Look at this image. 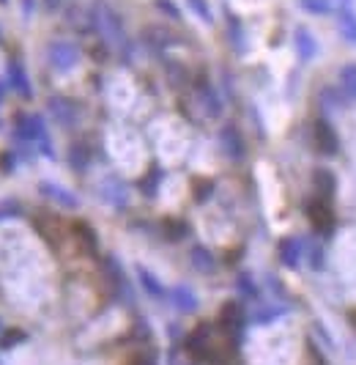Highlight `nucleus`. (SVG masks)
<instances>
[{
	"label": "nucleus",
	"instance_id": "obj_1",
	"mask_svg": "<svg viewBox=\"0 0 356 365\" xmlns=\"http://www.w3.org/2000/svg\"><path fill=\"white\" fill-rule=\"evenodd\" d=\"M93 25L99 28V34H102L112 47H118L121 53L129 55V38H126V34H124V25H121L118 14H115L107 3H96V6H93Z\"/></svg>",
	"mask_w": 356,
	"mask_h": 365
},
{
	"label": "nucleus",
	"instance_id": "obj_2",
	"mask_svg": "<svg viewBox=\"0 0 356 365\" xmlns=\"http://www.w3.org/2000/svg\"><path fill=\"white\" fill-rule=\"evenodd\" d=\"M47 55H50L53 69H58V72H66L71 66H77V61H80V50L71 41H53L47 47Z\"/></svg>",
	"mask_w": 356,
	"mask_h": 365
},
{
	"label": "nucleus",
	"instance_id": "obj_3",
	"mask_svg": "<svg viewBox=\"0 0 356 365\" xmlns=\"http://www.w3.org/2000/svg\"><path fill=\"white\" fill-rule=\"evenodd\" d=\"M307 217L313 222V228L320 231V234H329L335 228V215H332L329 203L323 201V198H315V201L307 203Z\"/></svg>",
	"mask_w": 356,
	"mask_h": 365
},
{
	"label": "nucleus",
	"instance_id": "obj_4",
	"mask_svg": "<svg viewBox=\"0 0 356 365\" xmlns=\"http://www.w3.org/2000/svg\"><path fill=\"white\" fill-rule=\"evenodd\" d=\"M6 74H9V86L19 93V96H31L33 88H31V80H28V72H25V66H22V61L19 58H9V63H6Z\"/></svg>",
	"mask_w": 356,
	"mask_h": 365
},
{
	"label": "nucleus",
	"instance_id": "obj_5",
	"mask_svg": "<svg viewBox=\"0 0 356 365\" xmlns=\"http://www.w3.org/2000/svg\"><path fill=\"white\" fill-rule=\"evenodd\" d=\"M33 225L50 247H58V245H61V220L58 217H50V215H36Z\"/></svg>",
	"mask_w": 356,
	"mask_h": 365
},
{
	"label": "nucleus",
	"instance_id": "obj_6",
	"mask_svg": "<svg viewBox=\"0 0 356 365\" xmlns=\"http://www.w3.org/2000/svg\"><path fill=\"white\" fill-rule=\"evenodd\" d=\"M315 146H318V151H323V154H337V132L332 129V124L329 121H315Z\"/></svg>",
	"mask_w": 356,
	"mask_h": 365
},
{
	"label": "nucleus",
	"instance_id": "obj_7",
	"mask_svg": "<svg viewBox=\"0 0 356 365\" xmlns=\"http://www.w3.org/2000/svg\"><path fill=\"white\" fill-rule=\"evenodd\" d=\"M50 113H53L55 121L63 124V127H71L74 118H77L74 102H71V99H63V96H53V99H50Z\"/></svg>",
	"mask_w": 356,
	"mask_h": 365
},
{
	"label": "nucleus",
	"instance_id": "obj_8",
	"mask_svg": "<svg viewBox=\"0 0 356 365\" xmlns=\"http://www.w3.org/2000/svg\"><path fill=\"white\" fill-rule=\"evenodd\" d=\"M337 19H340L342 36L348 38L351 44H356V11L351 9V0H342V6H340V11H337Z\"/></svg>",
	"mask_w": 356,
	"mask_h": 365
},
{
	"label": "nucleus",
	"instance_id": "obj_9",
	"mask_svg": "<svg viewBox=\"0 0 356 365\" xmlns=\"http://www.w3.org/2000/svg\"><path fill=\"white\" fill-rule=\"evenodd\" d=\"M222 146H225V154L233 157V160H241L244 157V143H241V135H239L236 127L222 129Z\"/></svg>",
	"mask_w": 356,
	"mask_h": 365
},
{
	"label": "nucleus",
	"instance_id": "obj_10",
	"mask_svg": "<svg viewBox=\"0 0 356 365\" xmlns=\"http://www.w3.org/2000/svg\"><path fill=\"white\" fill-rule=\"evenodd\" d=\"M296 50H299L302 61H313L318 53V44H315V38L307 28H296Z\"/></svg>",
	"mask_w": 356,
	"mask_h": 365
},
{
	"label": "nucleus",
	"instance_id": "obj_11",
	"mask_svg": "<svg viewBox=\"0 0 356 365\" xmlns=\"http://www.w3.org/2000/svg\"><path fill=\"white\" fill-rule=\"evenodd\" d=\"M219 324L222 329L228 332V335H239V329H241V308L239 305H225L222 308V316H219Z\"/></svg>",
	"mask_w": 356,
	"mask_h": 365
},
{
	"label": "nucleus",
	"instance_id": "obj_12",
	"mask_svg": "<svg viewBox=\"0 0 356 365\" xmlns=\"http://www.w3.org/2000/svg\"><path fill=\"white\" fill-rule=\"evenodd\" d=\"M41 195L53 198V201H58L61 206H66V209H74V206H77V198H74V195H69V192H66L63 187H58V184L44 182V184H41Z\"/></svg>",
	"mask_w": 356,
	"mask_h": 365
},
{
	"label": "nucleus",
	"instance_id": "obj_13",
	"mask_svg": "<svg viewBox=\"0 0 356 365\" xmlns=\"http://www.w3.org/2000/svg\"><path fill=\"white\" fill-rule=\"evenodd\" d=\"M71 231H74V237H77V242L88 250V253H93L96 250V234H93V228H90L88 222H74L71 225Z\"/></svg>",
	"mask_w": 356,
	"mask_h": 365
},
{
	"label": "nucleus",
	"instance_id": "obj_14",
	"mask_svg": "<svg viewBox=\"0 0 356 365\" xmlns=\"http://www.w3.org/2000/svg\"><path fill=\"white\" fill-rule=\"evenodd\" d=\"M197 93H200V99H203V105H206V110H209V115H219V99H216V93H214V88L209 86V83H197Z\"/></svg>",
	"mask_w": 356,
	"mask_h": 365
},
{
	"label": "nucleus",
	"instance_id": "obj_15",
	"mask_svg": "<svg viewBox=\"0 0 356 365\" xmlns=\"http://www.w3.org/2000/svg\"><path fill=\"white\" fill-rule=\"evenodd\" d=\"M280 256L285 267H296L299 264V242L296 239H283L280 242Z\"/></svg>",
	"mask_w": 356,
	"mask_h": 365
},
{
	"label": "nucleus",
	"instance_id": "obj_16",
	"mask_svg": "<svg viewBox=\"0 0 356 365\" xmlns=\"http://www.w3.org/2000/svg\"><path fill=\"white\" fill-rule=\"evenodd\" d=\"M315 187H318V192H323V201H326V198L335 195L337 182H335V176H332L329 170H318V173H315Z\"/></svg>",
	"mask_w": 356,
	"mask_h": 365
},
{
	"label": "nucleus",
	"instance_id": "obj_17",
	"mask_svg": "<svg viewBox=\"0 0 356 365\" xmlns=\"http://www.w3.org/2000/svg\"><path fill=\"white\" fill-rule=\"evenodd\" d=\"M340 83H342V91L348 93L351 99H356V63L342 66V72H340Z\"/></svg>",
	"mask_w": 356,
	"mask_h": 365
},
{
	"label": "nucleus",
	"instance_id": "obj_18",
	"mask_svg": "<svg viewBox=\"0 0 356 365\" xmlns=\"http://www.w3.org/2000/svg\"><path fill=\"white\" fill-rule=\"evenodd\" d=\"M228 28H231V41L236 44V50H244V31H241V22L233 11H228Z\"/></svg>",
	"mask_w": 356,
	"mask_h": 365
},
{
	"label": "nucleus",
	"instance_id": "obj_19",
	"mask_svg": "<svg viewBox=\"0 0 356 365\" xmlns=\"http://www.w3.org/2000/svg\"><path fill=\"white\" fill-rule=\"evenodd\" d=\"M69 160H71V165H74L77 170H85V165H88V148L83 146V143H77V146H71Z\"/></svg>",
	"mask_w": 356,
	"mask_h": 365
},
{
	"label": "nucleus",
	"instance_id": "obj_20",
	"mask_svg": "<svg viewBox=\"0 0 356 365\" xmlns=\"http://www.w3.org/2000/svg\"><path fill=\"white\" fill-rule=\"evenodd\" d=\"M192 264H195L197 269H214V258H211V253L209 250H203V247H195L192 250Z\"/></svg>",
	"mask_w": 356,
	"mask_h": 365
},
{
	"label": "nucleus",
	"instance_id": "obj_21",
	"mask_svg": "<svg viewBox=\"0 0 356 365\" xmlns=\"http://www.w3.org/2000/svg\"><path fill=\"white\" fill-rule=\"evenodd\" d=\"M173 297H176V305L181 308V311H195L197 308L195 297H192V292H187V289H176Z\"/></svg>",
	"mask_w": 356,
	"mask_h": 365
},
{
	"label": "nucleus",
	"instance_id": "obj_22",
	"mask_svg": "<svg viewBox=\"0 0 356 365\" xmlns=\"http://www.w3.org/2000/svg\"><path fill=\"white\" fill-rule=\"evenodd\" d=\"M187 6L195 11L197 17L203 19V22H211V6H209V0H187Z\"/></svg>",
	"mask_w": 356,
	"mask_h": 365
},
{
	"label": "nucleus",
	"instance_id": "obj_23",
	"mask_svg": "<svg viewBox=\"0 0 356 365\" xmlns=\"http://www.w3.org/2000/svg\"><path fill=\"white\" fill-rule=\"evenodd\" d=\"M302 6L310 14H329L332 11V0H302Z\"/></svg>",
	"mask_w": 356,
	"mask_h": 365
},
{
	"label": "nucleus",
	"instance_id": "obj_24",
	"mask_svg": "<svg viewBox=\"0 0 356 365\" xmlns=\"http://www.w3.org/2000/svg\"><path fill=\"white\" fill-rule=\"evenodd\" d=\"M164 237H170V239H181L184 234H187V225L184 222H178V220H164Z\"/></svg>",
	"mask_w": 356,
	"mask_h": 365
},
{
	"label": "nucleus",
	"instance_id": "obj_25",
	"mask_svg": "<svg viewBox=\"0 0 356 365\" xmlns=\"http://www.w3.org/2000/svg\"><path fill=\"white\" fill-rule=\"evenodd\" d=\"M154 6H157L159 11H164L170 19H181V11H178V6L173 0H154Z\"/></svg>",
	"mask_w": 356,
	"mask_h": 365
},
{
	"label": "nucleus",
	"instance_id": "obj_26",
	"mask_svg": "<svg viewBox=\"0 0 356 365\" xmlns=\"http://www.w3.org/2000/svg\"><path fill=\"white\" fill-rule=\"evenodd\" d=\"M19 341H25V332H19V329H9V332L3 335V349L17 346Z\"/></svg>",
	"mask_w": 356,
	"mask_h": 365
},
{
	"label": "nucleus",
	"instance_id": "obj_27",
	"mask_svg": "<svg viewBox=\"0 0 356 365\" xmlns=\"http://www.w3.org/2000/svg\"><path fill=\"white\" fill-rule=\"evenodd\" d=\"M140 277H142V286H145L148 292L157 294V297H162V286L157 283V280H154V277H151V274L145 272V269H140Z\"/></svg>",
	"mask_w": 356,
	"mask_h": 365
},
{
	"label": "nucleus",
	"instance_id": "obj_28",
	"mask_svg": "<svg viewBox=\"0 0 356 365\" xmlns=\"http://www.w3.org/2000/svg\"><path fill=\"white\" fill-rule=\"evenodd\" d=\"M19 215V203L17 201H3L0 203V220L3 217H17Z\"/></svg>",
	"mask_w": 356,
	"mask_h": 365
},
{
	"label": "nucleus",
	"instance_id": "obj_29",
	"mask_svg": "<svg viewBox=\"0 0 356 365\" xmlns=\"http://www.w3.org/2000/svg\"><path fill=\"white\" fill-rule=\"evenodd\" d=\"M159 179H162V170H159V168H154V170H151V179H148V182H142V187H148V190H145L148 195H154V192H157L154 187H157V182H159Z\"/></svg>",
	"mask_w": 356,
	"mask_h": 365
},
{
	"label": "nucleus",
	"instance_id": "obj_30",
	"mask_svg": "<svg viewBox=\"0 0 356 365\" xmlns=\"http://www.w3.org/2000/svg\"><path fill=\"white\" fill-rule=\"evenodd\" d=\"M211 190H214V184H211V182H200V184H197L195 198H197V201H206V198L211 195Z\"/></svg>",
	"mask_w": 356,
	"mask_h": 365
},
{
	"label": "nucleus",
	"instance_id": "obj_31",
	"mask_svg": "<svg viewBox=\"0 0 356 365\" xmlns=\"http://www.w3.org/2000/svg\"><path fill=\"white\" fill-rule=\"evenodd\" d=\"M0 170L3 173H11L14 170V157L11 154H0Z\"/></svg>",
	"mask_w": 356,
	"mask_h": 365
},
{
	"label": "nucleus",
	"instance_id": "obj_32",
	"mask_svg": "<svg viewBox=\"0 0 356 365\" xmlns=\"http://www.w3.org/2000/svg\"><path fill=\"white\" fill-rule=\"evenodd\" d=\"M126 365H154L145 354H135V357H129V363Z\"/></svg>",
	"mask_w": 356,
	"mask_h": 365
},
{
	"label": "nucleus",
	"instance_id": "obj_33",
	"mask_svg": "<svg viewBox=\"0 0 356 365\" xmlns=\"http://www.w3.org/2000/svg\"><path fill=\"white\" fill-rule=\"evenodd\" d=\"M22 14H25V17L33 14V0H22Z\"/></svg>",
	"mask_w": 356,
	"mask_h": 365
},
{
	"label": "nucleus",
	"instance_id": "obj_34",
	"mask_svg": "<svg viewBox=\"0 0 356 365\" xmlns=\"http://www.w3.org/2000/svg\"><path fill=\"white\" fill-rule=\"evenodd\" d=\"M3 93H6V83L0 80V102H3Z\"/></svg>",
	"mask_w": 356,
	"mask_h": 365
},
{
	"label": "nucleus",
	"instance_id": "obj_35",
	"mask_svg": "<svg viewBox=\"0 0 356 365\" xmlns=\"http://www.w3.org/2000/svg\"><path fill=\"white\" fill-rule=\"evenodd\" d=\"M351 322H354V327H356V313H351Z\"/></svg>",
	"mask_w": 356,
	"mask_h": 365
},
{
	"label": "nucleus",
	"instance_id": "obj_36",
	"mask_svg": "<svg viewBox=\"0 0 356 365\" xmlns=\"http://www.w3.org/2000/svg\"><path fill=\"white\" fill-rule=\"evenodd\" d=\"M47 3H50V6H58V0H47Z\"/></svg>",
	"mask_w": 356,
	"mask_h": 365
},
{
	"label": "nucleus",
	"instance_id": "obj_37",
	"mask_svg": "<svg viewBox=\"0 0 356 365\" xmlns=\"http://www.w3.org/2000/svg\"><path fill=\"white\" fill-rule=\"evenodd\" d=\"M0 3H6V0H0Z\"/></svg>",
	"mask_w": 356,
	"mask_h": 365
}]
</instances>
